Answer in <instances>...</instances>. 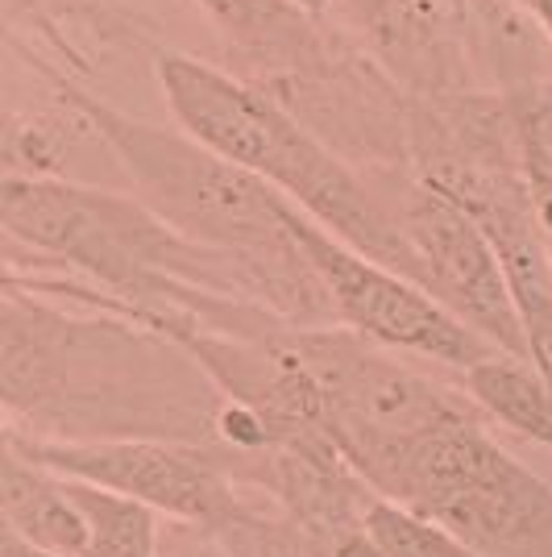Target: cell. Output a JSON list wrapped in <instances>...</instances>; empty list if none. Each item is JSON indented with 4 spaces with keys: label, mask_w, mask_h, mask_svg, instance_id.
<instances>
[{
    "label": "cell",
    "mask_w": 552,
    "mask_h": 557,
    "mask_svg": "<svg viewBox=\"0 0 552 557\" xmlns=\"http://www.w3.org/2000/svg\"><path fill=\"white\" fill-rule=\"evenodd\" d=\"M4 445L22 449L25 458H34L63 479L129 495L159 516H175L212 536H229L262 516L246 504L229 445L221 442H179V437L59 442V437H34L4 424Z\"/></svg>",
    "instance_id": "7"
},
{
    "label": "cell",
    "mask_w": 552,
    "mask_h": 557,
    "mask_svg": "<svg viewBox=\"0 0 552 557\" xmlns=\"http://www.w3.org/2000/svg\"><path fill=\"white\" fill-rule=\"evenodd\" d=\"M303 4H312V9H324V13L333 9V0H303Z\"/></svg>",
    "instance_id": "18"
},
{
    "label": "cell",
    "mask_w": 552,
    "mask_h": 557,
    "mask_svg": "<svg viewBox=\"0 0 552 557\" xmlns=\"http://www.w3.org/2000/svg\"><path fill=\"white\" fill-rule=\"evenodd\" d=\"M291 342L321 383L328 437L374 495L415 442L482 417L474 395L440 387L341 325H296Z\"/></svg>",
    "instance_id": "6"
},
{
    "label": "cell",
    "mask_w": 552,
    "mask_h": 557,
    "mask_svg": "<svg viewBox=\"0 0 552 557\" xmlns=\"http://www.w3.org/2000/svg\"><path fill=\"white\" fill-rule=\"evenodd\" d=\"M549 271H552V237H549Z\"/></svg>",
    "instance_id": "19"
},
{
    "label": "cell",
    "mask_w": 552,
    "mask_h": 557,
    "mask_svg": "<svg viewBox=\"0 0 552 557\" xmlns=\"http://www.w3.org/2000/svg\"><path fill=\"white\" fill-rule=\"evenodd\" d=\"M154 67L166 109L175 113L184 134L246 166L346 246L419 283V267L394 221L387 191L369 184L366 171L341 159L300 116L287 113L262 88L196 54L159 47Z\"/></svg>",
    "instance_id": "3"
},
{
    "label": "cell",
    "mask_w": 552,
    "mask_h": 557,
    "mask_svg": "<svg viewBox=\"0 0 552 557\" xmlns=\"http://www.w3.org/2000/svg\"><path fill=\"white\" fill-rule=\"evenodd\" d=\"M515 304L528 337V358L552 379V287H540V283L515 287Z\"/></svg>",
    "instance_id": "15"
},
{
    "label": "cell",
    "mask_w": 552,
    "mask_h": 557,
    "mask_svg": "<svg viewBox=\"0 0 552 557\" xmlns=\"http://www.w3.org/2000/svg\"><path fill=\"white\" fill-rule=\"evenodd\" d=\"M67 483L84 511V529H88L84 557H154V516L159 511L129 495L79 483V479H67Z\"/></svg>",
    "instance_id": "13"
},
{
    "label": "cell",
    "mask_w": 552,
    "mask_h": 557,
    "mask_svg": "<svg viewBox=\"0 0 552 557\" xmlns=\"http://www.w3.org/2000/svg\"><path fill=\"white\" fill-rule=\"evenodd\" d=\"M233 75L278 100L341 159L366 171H412V109L357 34L303 0H196Z\"/></svg>",
    "instance_id": "2"
},
{
    "label": "cell",
    "mask_w": 552,
    "mask_h": 557,
    "mask_svg": "<svg viewBox=\"0 0 552 557\" xmlns=\"http://www.w3.org/2000/svg\"><path fill=\"white\" fill-rule=\"evenodd\" d=\"M0 495H4V529L34 541L54 557L88 554L84 511L75 504V491L63 474H54L22 449L4 445L0 454Z\"/></svg>",
    "instance_id": "12"
},
{
    "label": "cell",
    "mask_w": 552,
    "mask_h": 557,
    "mask_svg": "<svg viewBox=\"0 0 552 557\" xmlns=\"http://www.w3.org/2000/svg\"><path fill=\"white\" fill-rule=\"evenodd\" d=\"M59 104L113 150L138 200L208 250L246 258L271 287V308L291 325H337L316 267L291 230V200L191 134L113 109L84 84H50Z\"/></svg>",
    "instance_id": "1"
},
{
    "label": "cell",
    "mask_w": 552,
    "mask_h": 557,
    "mask_svg": "<svg viewBox=\"0 0 552 557\" xmlns=\"http://www.w3.org/2000/svg\"><path fill=\"white\" fill-rule=\"evenodd\" d=\"M0 557H54V554H47V549H38L34 541H25V536H17L13 529H4V545H0Z\"/></svg>",
    "instance_id": "17"
},
{
    "label": "cell",
    "mask_w": 552,
    "mask_h": 557,
    "mask_svg": "<svg viewBox=\"0 0 552 557\" xmlns=\"http://www.w3.org/2000/svg\"><path fill=\"white\" fill-rule=\"evenodd\" d=\"M353 34L407 100L482 88L469 0H337Z\"/></svg>",
    "instance_id": "10"
},
{
    "label": "cell",
    "mask_w": 552,
    "mask_h": 557,
    "mask_svg": "<svg viewBox=\"0 0 552 557\" xmlns=\"http://www.w3.org/2000/svg\"><path fill=\"white\" fill-rule=\"evenodd\" d=\"M378 187L387 191L394 221L412 246L419 283L499 354L528 358L515 287L482 225L412 171L382 175Z\"/></svg>",
    "instance_id": "8"
},
{
    "label": "cell",
    "mask_w": 552,
    "mask_h": 557,
    "mask_svg": "<svg viewBox=\"0 0 552 557\" xmlns=\"http://www.w3.org/2000/svg\"><path fill=\"white\" fill-rule=\"evenodd\" d=\"M378 495L482 557H552V487L486 433V412L415 442Z\"/></svg>",
    "instance_id": "5"
},
{
    "label": "cell",
    "mask_w": 552,
    "mask_h": 557,
    "mask_svg": "<svg viewBox=\"0 0 552 557\" xmlns=\"http://www.w3.org/2000/svg\"><path fill=\"white\" fill-rule=\"evenodd\" d=\"M511 4L552 42V0H511Z\"/></svg>",
    "instance_id": "16"
},
{
    "label": "cell",
    "mask_w": 552,
    "mask_h": 557,
    "mask_svg": "<svg viewBox=\"0 0 552 557\" xmlns=\"http://www.w3.org/2000/svg\"><path fill=\"white\" fill-rule=\"evenodd\" d=\"M291 230L300 237L308 262L316 267L324 296L333 304V317L341 329L366 337L374 346L407 349L419 358L444 362L453 371H469L499 354L469 325H461L428 287H419L415 278L399 275L391 267H382L378 258L346 246L341 237L321 230L300 209H291Z\"/></svg>",
    "instance_id": "9"
},
{
    "label": "cell",
    "mask_w": 552,
    "mask_h": 557,
    "mask_svg": "<svg viewBox=\"0 0 552 557\" xmlns=\"http://www.w3.org/2000/svg\"><path fill=\"white\" fill-rule=\"evenodd\" d=\"M9 42L50 75V84H79L116 47H154L150 22L116 0H4Z\"/></svg>",
    "instance_id": "11"
},
{
    "label": "cell",
    "mask_w": 552,
    "mask_h": 557,
    "mask_svg": "<svg viewBox=\"0 0 552 557\" xmlns=\"http://www.w3.org/2000/svg\"><path fill=\"white\" fill-rule=\"evenodd\" d=\"M366 524L378 557H482L478 549H469L461 536L440 529L437 520L403 508V504H391L382 495L369 504Z\"/></svg>",
    "instance_id": "14"
},
{
    "label": "cell",
    "mask_w": 552,
    "mask_h": 557,
    "mask_svg": "<svg viewBox=\"0 0 552 557\" xmlns=\"http://www.w3.org/2000/svg\"><path fill=\"white\" fill-rule=\"evenodd\" d=\"M4 333H0V399L4 424L34 437H67L71 417H104L146 408H179L200 420L216 442L225 399H196L179 387V367H166L175 342L125 317H71L54 296L4 278Z\"/></svg>",
    "instance_id": "4"
}]
</instances>
